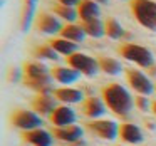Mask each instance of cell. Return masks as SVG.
Instances as JSON below:
<instances>
[{"label": "cell", "instance_id": "obj_10", "mask_svg": "<svg viewBox=\"0 0 156 146\" xmlns=\"http://www.w3.org/2000/svg\"><path fill=\"white\" fill-rule=\"evenodd\" d=\"M49 119L57 128H66V126H71L76 123V112L67 104H62L55 108V111L49 116Z\"/></svg>", "mask_w": 156, "mask_h": 146}, {"label": "cell", "instance_id": "obj_20", "mask_svg": "<svg viewBox=\"0 0 156 146\" xmlns=\"http://www.w3.org/2000/svg\"><path fill=\"white\" fill-rule=\"evenodd\" d=\"M104 29H106V35H108L109 39H112V41H118V39H121V37H128V34L124 32L122 25L112 17H109L108 20L104 22Z\"/></svg>", "mask_w": 156, "mask_h": 146}, {"label": "cell", "instance_id": "obj_8", "mask_svg": "<svg viewBox=\"0 0 156 146\" xmlns=\"http://www.w3.org/2000/svg\"><path fill=\"white\" fill-rule=\"evenodd\" d=\"M51 133H52V136H55L57 139L66 141V143H72V144H76L77 141H81L82 134H84L82 128H81V126H77V124H71V126H66V128L52 126Z\"/></svg>", "mask_w": 156, "mask_h": 146}, {"label": "cell", "instance_id": "obj_32", "mask_svg": "<svg viewBox=\"0 0 156 146\" xmlns=\"http://www.w3.org/2000/svg\"><path fill=\"white\" fill-rule=\"evenodd\" d=\"M98 4H108V0H96Z\"/></svg>", "mask_w": 156, "mask_h": 146}, {"label": "cell", "instance_id": "obj_22", "mask_svg": "<svg viewBox=\"0 0 156 146\" xmlns=\"http://www.w3.org/2000/svg\"><path fill=\"white\" fill-rule=\"evenodd\" d=\"M82 29H84L86 35L94 37V39H99V37H102V35H106L104 22H101V19H96V20H91V22H84V24H82Z\"/></svg>", "mask_w": 156, "mask_h": 146}, {"label": "cell", "instance_id": "obj_9", "mask_svg": "<svg viewBox=\"0 0 156 146\" xmlns=\"http://www.w3.org/2000/svg\"><path fill=\"white\" fill-rule=\"evenodd\" d=\"M22 139L25 143L32 146H52L54 139H52V133L45 131L42 128L37 129H30V131H24L22 133Z\"/></svg>", "mask_w": 156, "mask_h": 146}, {"label": "cell", "instance_id": "obj_27", "mask_svg": "<svg viewBox=\"0 0 156 146\" xmlns=\"http://www.w3.org/2000/svg\"><path fill=\"white\" fill-rule=\"evenodd\" d=\"M61 5H67V7H79V4H81V0H57Z\"/></svg>", "mask_w": 156, "mask_h": 146}, {"label": "cell", "instance_id": "obj_7", "mask_svg": "<svg viewBox=\"0 0 156 146\" xmlns=\"http://www.w3.org/2000/svg\"><path fill=\"white\" fill-rule=\"evenodd\" d=\"M87 129L106 141L119 138V126L111 119H92L87 123Z\"/></svg>", "mask_w": 156, "mask_h": 146}, {"label": "cell", "instance_id": "obj_6", "mask_svg": "<svg viewBox=\"0 0 156 146\" xmlns=\"http://www.w3.org/2000/svg\"><path fill=\"white\" fill-rule=\"evenodd\" d=\"M126 81L129 87L136 91L139 96H149L154 91V86L149 81V77L138 69H126Z\"/></svg>", "mask_w": 156, "mask_h": 146}, {"label": "cell", "instance_id": "obj_2", "mask_svg": "<svg viewBox=\"0 0 156 146\" xmlns=\"http://www.w3.org/2000/svg\"><path fill=\"white\" fill-rule=\"evenodd\" d=\"M129 9L139 25L156 30V2L153 0H131Z\"/></svg>", "mask_w": 156, "mask_h": 146}, {"label": "cell", "instance_id": "obj_17", "mask_svg": "<svg viewBox=\"0 0 156 146\" xmlns=\"http://www.w3.org/2000/svg\"><path fill=\"white\" fill-rule=\"evenodd\" d=\"M51 76L54 81L61 82V84H72V82L77 81L81 74L72 67H61L59 66V67L51 69Z\"/></svg>", "mask_w": 156, "mask_h": 146}, {"label": "cell", "instance_id": "obj_14", "mask_svg": "<svg viewBox=\"0 0 156 146\" xmlns=\"http://www.w3.org/2000/svg\"><path fill=\"white\" fill-rule=\"evenodd\" d=\"M119 139L126 144H139L143 143V131L133 123H124L119 126Z\"/></svg>", "mask_w": 156, "mask_h": 146}, {"label": "cell", "instance_id": "obj_11", "mask_svg": "<svg viewBox=\"0 0 156 146\" xmlns=\"http://www.w3.org/2000/svg\"><path fill=\"white\" fill-rule=\"evenodd\" d=\"M35 25H37V29L42 32V34H61L62 27L64 25L61 24V20H59L57 17H54V15L51 14H41L37 19H35Z\"/></svg>", "mask_w": 156, "mask_h": 146}, {"label": "cell", "instance_id": "obj_30", "mask_svg": "<svg viewBox=\"0 0 156 146\" xmlns=\"http://www.w3.org/2000/svg\"><path fill=\"white\" fill-rule=\"evenodd\" d=\"M149 74H151V76H156V66H153V67L149 69Z\"/></svg>", "mask_w": 156, "mask_h": 146}, {"label": "cell", "instance_id": "obj_33", "mask_svg": "<svg viewBox=\"0 0 156 146\" xmlns=\"http://www.w3.org/2000/svg\"><path fill=\"white\" fill-rule=\"evenodd\" d=\"M119 146H124V144H119Z\"/></svg>", "mask_w": 156, "mask_h": 146}, {"label": "cell", "instance_id": "obj_29", "mask_svg": "<svg viewBox=\"0 0 156 146\" xmlns=\"http://www.w3.org/2000/svg\"><path fill=\"white\" fill-rule=\"evenodd\" d=\"M151 111H153V114L156 116V101H153V102H151Z\"/></svg>", "mask_w": 156, "mask_h": 146}, {"label": "cell", "instance_id": "obj_19", "mask_svg": "<svg viewBox=\"0 0 156 146\" xmlns=\"http://www.w3.org/2000/svg\"><path fill=\"white\" fill-rule=\"evenodd\" d=\"M61 37L62 39H67V41H71V42H76V44H79V42L84 41L86 32H84V29H82V25L67 24V25H64V27H62Z\"/></svg>", "mask_w": 156, "mask_h": 146}, {"label": "cell", "instance_id": "obj_13", "mask_svg": "<svg viewBox=\"0 0 156 146\" xmlns=\"http://www.w3.org/2000/svg\"><path fill=\"white\" fill-rule=\"evenodd\" d=\"M104 112H106V104H104L102 99L91 96V98H86L84 101H82V114H84L86 118L98 119V118H101Z\"/></svg>", "mask_w": 156, "mask_h": 146}, {"label": "cell", "instance_id": "obj_18", "mask_svg": "<svg viewBox=\"0 0 156 146\" xmlns=\"http://www.w3.org/2000/svg\"><path fill=\"white\" fill-rule=\"evenodd\" d=\"M59 55H72L74 52H77V44L76 42H71L67 39H62V37H57V39H51L47 42Z\"/></svg>", "mask_w": 156, "mask_h": 146}, {"label": "cell", "instance_id": "obj_26", "mask_svg": "<svg viewBox=\"0 0 156 146\" xmlns=\"http://www.w3.org/2000/svg\"><path fill=\"white\" fill-rule=\"evenodd\" d=\"M134 104L138 106V109H141V111H148V109L151 108L148 98H144V96H136V98H134Z\"/></svg>", "mask_w": 156, "mask_h": 146}, {"label": "cell", "instance_id": "obj_24", "mask_svg": "<svg viewBox=\"0 0 156 146\" xmlns=\"http://www.w3.org/2000/svg\"><path fill=\"white\" fill-rule=\"evenodd\" d=\"M34 14H35V5L34 4H24V10H22V30L27 32L30 29L32 22H34Z\"/></svg>", "mask_w": 156, "mask_h": 146}, {"label": "cell", "instance_id": "obj_25", "mask_svg": "<svg viewBox=\"0 0 156 146\" xmlns=\"http://www.w3.org/2000/svg\"><path fill=\"white\" fill-rule=\"evenodd\" d=\"M35 55L41 57V59H49V61H57L59 59V54L49 44H44V45H41V47H37Z\"/></svg>", "mask_w": 156, "mask_h": 146}, {"label": "cell", "instance_id": "obj_16", "mask_svg": "<svg viewBox=\"0 0 156 146\" xmlns=\"http://www.w3.org/2000/svg\"><path fill=\"white\" fill-rule=\"evenodd\" d=\"M77 14L82 24L96 20V19H99V4L96 0H81V4L77 7Z\"/></svg>", "mask_w": 156, "mask_h": 146}, {"label": "cell", "instance_id": "obj_4", "mask_svg": "<svg viewBox=\"0 0 156 146\" xmlns=\"http://www.w3.org/2000/svg\"><path fill=\"white\" fill-rule=\"evenodd\" d=\"M69 67L76 69L79 74H84V76H96L99 69V62L98 59L91 57L87 54H82V52H74L72 55L66 57Z\"/></svg>", "mask_w": 156, "mask_h": 146}, {"label": "cell", "instance_id": "obj_3", "mask_svg": "<svg viewBox=\"0 0 156 146\" xmlns=\"http://www.w3.org/2000/svg\"><path fill=\"white\" fill-rule=\"evenodd\" d=\"M119 54L124 57L126 61L133 62V64L139 66L143 69H151L154 66V57L146 47L138 44H121L119 45Z\"/></svg>", "mask_w": 156, "mask_h": 146}, {"label": "cell", "instance_id": "obj_5", "mask_svg": "<svg viewBox=\"0 0 156 146\" xmlns=\"http://www.w3.org/2000/svg\"><path fill=\"white\" fill-rule=\"evenodd\" d=\"M10 121L15 128L22 129V131H30V129H37L42 126L41 116L34 111H27V109H15L10 116Z\"/></svg>", "mask_w": 156, "mask_h": 146}, {"label": "cell", "instance_id": "obj_28", "mask_svg": "<svg viewBox=\"0 0 156 146\" xmlns=\"http://www.w3.org/2000/svg\"><path fill=\"white\" fill-rule=\"evenodd\" d=\"M17 77H19V71H17V69H12V71H10V76H9V81L15 82V81H17Z\"/></svg>", "mask_w": 156, "mask_h": 146}, {"label": "cell", "instance_id": "obj_15", "mask_svg": "<svg viewBox=\"0 0 156 146\" xmlns=\"http://www.w3.org/2000/svg\"><path fill=\"white\" fill-rule=\"evenodd\" d=\"M54 98L62 104H77L84 101V94L81 89L76 87H57L54 89Z\"/></svg>", "mask_w": 156, "mask_h": 146}, {"label": "cell", "instance_id": "obj_1", "mask_svg": "<svg viewBox=\"0 0 156 146\" xmlns=\"http://www.w3.org/2000/svg\"><path fill=\"white\" fill-rule=\"evenodd\" d=\"M102 101L106 108L119 118H126L134 106V99L129 94V91L122 84H116V82L108 84L102 89Z\"/></svg>", "mask_w": 156, "mask_h": 146}, {"label": "cell", "instance_id": "obj_12", "mask_svg": "<svg viewBox=\"0 0 156 146\" xmlns=\"http://www.w3.org/2000/svg\"><path fill=\"white\" fill-rule=\"evenodd\" d=\"M55 108V98H52L51 94H37L32 99V109L41 116H51Z\"/></svg>", "mask_w": 156, "mask_h": 146}, {"label": "cell", "instance_id": "obj_23", "mask_svg": "<svg viewBox=\"0 0 156 146\" xmlns=\"http://www.w3.org/2000/svg\"><path fill=\"white\" fill-rule=\"evenodd\" d=\"M54 14L57 17H62L64 20H67L69 24H74L76 19H79V14H77V9L76 7H67V5H54Z\"/></svg>", "mask_w": 156, "mask_h": 146}, {"label": "cell", "instance_id": "obj_21", "mask_svg": "<svg viewBox=\"0 0 156 146\" xmlns=\"http://www.w3.org/2000/svg\"><path fill=\"white\" fill-rule=\"evenodd\" d=\"M98 62H99V69H101L102 72H106V74H109V76H116L122 71L119 61H116V59H112V57H108V55L99 57Z\"/></svg>", "mask_w": 156, "mask_h": 146}, {"label": "cell", "instance_id": "obj_31", "mask_svg": "<svg viewBox=\"0 0 156 146\" xmlns=\"http://www.w3.org/2000/svg\"><path fill=\"white\" fill-rule=\"evenodd\" d=\"M24 4H37V0H24Z\"/></svg>", "mask_w": 156, "mask_h": 146}]
</instances>
